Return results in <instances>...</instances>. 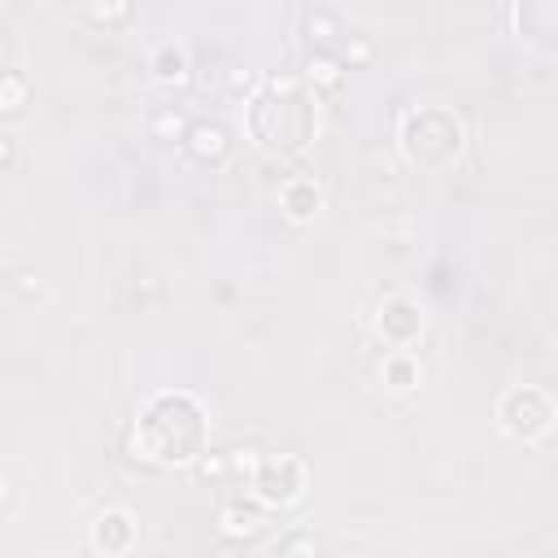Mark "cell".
Returning <instances> with one entry per match:
<instances>
[{
	"label": "cell",
	"mask_w": 558,
	"mask_h": 558,
	"mask_svg": "<svg viewBox=\"0 0 558 558\" xmlns=\"http://www.w3.org/2000/svg\"><path fill=\"white\" fill-rule=\"evenodd\" d=\"M131 453L157 471H187L209 453V410L187 388H157L135 405Z\"/></svg>",
	"instance_id": "obj_1"
},
{
	"label": "cell",
	"mask_w": 558,
	"mask_h": 558,
	"mask_svg": "<svg viewBox=\"0 0 558 558\" xmlns=\"http://www.w3.org/2000/svg\"><path fill=\"white\" fill-rule=\"evenodd\" d=\"M318 131V92L301 78H266L244 105V135L266 157H296Z\"/></svg>",
	"instance_id": "obj_2"
},
{
	"label": "cell",
	"mask_w": 558,
	"mask_h": 558,
	"mask_svg": "<svg viewBox=\"0 0 558 558\" xmlns=\"http://www.w3.org/2000/svg\"><path fill=\"white\" fill-rule=\"evenodd\" d=\"M397 148L410 170L418 174H445L458 166L466 148V126L445 105H414L397 122Z\"/></svg>",
	"instance_id": "obj_3"
},
{
	"label": "cell",
	"mask_w": 558,
	"mask_h": 558,
	"mask_svg": "<svg viewBox=\"0 0 558 558\" xmlns=\"http://www.w3.org/2000/svg\"><path fill=\"white\" fill-rule=\"evenodd\" d=\"M493 418H497L501 436H510L519 445H536L554 427V397L541 384H514L497 397Z\"/></svg>",
	"instance_id": "obj_4"
},
{
	"label": "cell",
	"mask_w": 558,
	"mask_h": 558,
	"mask_svg": "<svg viewBox=\"0 0 558 558\" xmlns=\"http://www.w3.org/2000/svg\"><path fill=\"white\" fill-rule=\"evenodd\" d=\"M310 488V466L296 453H266L248 466V497L262 510H288L305 497Z\"/></svg>",
	"instance_id": "obj_5"
},
{
	"label": "cell",
	"mask_w": 558,
	"mask_h": 558,
	"mask_svg": "<svg viewBox=\"0 0 558 558\" xmlns=\"http://www.w3.org/2000/svg\"><path fill=\"white\" fill-rule=\"evenodd\" d=\"M371 327L388 349H410V344H418V336L427 327V314L414 296H388V301H379Z\"/></svg>",
	"instance_id": "obj_6"
},
{
	"label": "cell",
	"mask_w": 558,
	"mask_h": 558,
	"mask_svg": "<svg viewBox=\"0 0 558 558\" xmlns=\"http://www.w3.org/2000/svg\"><path fill=\"white\" fill-rule=\"evenodd\" d=\"M510 31L541 57H554L558 52V0H514Z\"/></svg>",
	"instance_id": "obj_7"
},
{
	"label": "cell",
	"mask_w": 558,
	"mask_h": 558,
	"mask_svg": "<svg viewBox=\"0 0 558 558\" xmlns=\"http://www.w3.org/2000/svg\"><path fill=\"white\" fill-rule=\"evenodd\" d=\"M140 541V527H135V514L122 510V506H109L92 519L87 527V545L92 554H105V558H118V554H131Z\"/></svg>",
	"instance_id": "obj_8"
},
{
	"label": "cell",
	"mask_w": 558,
	"mask_h": 558,
	"mask_svg": "<svg viewBox=\"0 0 558 558\" xmlns=\"http://www.w3.org/2000/svg\"><path fill=\"white\" fill-rule=\"evenodd\" d=\"M279 209H283L292 222H314L318 209H323V187H318L310 174H292V179H283V187H279Z\"/></svg>",
	"instance_id": "obj_9"
},
{
	"label": "cell",
	"mask_w": 558,
	"mask_h": 558,
	"mask_svg": "<svg viewBox=\"0 0 558 558\" xmlns=\"http://www.w3.org/2000/svg\"><path fill=\"white\" fill-rule=\"evenodd\" d=\"M183 144H187V153H192L196 161L218 166V161H227V153H231V131H227L222 122H192L187 135H183Z\"/></svg>",
	"instance_id": "obj_10"
},
{
	"label": "cell",
	"mask_w": 558,
	"mask_h": 558,
	"mask_svg": "<svg viewBox=\"0 0 558 558\" xmlns=\"http://www.w3.org/2000/svg\"><path fill=\"white\" fill-rule=\"evenodd\" d=\"M187 70H192L187 48L174 44V39H166V44H157V48L148 52V74H153L161 87H179V83H187Z\"/></svg>",
	"instance_id": "obj_11"
},
{
	"label": "cell",
	"mask_w": 558,
	"mask_h": 558,
	"mask_svg": "<svg viewBox=\"0 0 558 558\" xmlns=\"http://www.w3.org/2000/svg\"><path fill=\"white\" fill-rule=\"evenodd\" d=\"M379 379H384L388 392H414L418 379H423V366L410 349H388L384 362H379Z\"/></svg>",
	"instance_id": "obj_12"
},
{
	"label": "cell",
	"mask_w": 558,
	"mask_h": 558,
	"mask_svg": "<svg viewBox=\"0 0 558 558\" xmlns=\"http://www.w3.org/2000/svg\"><path fill=\"white\" fill-rule=\"evenodd\" d=\"M262 527H266V519H262L257 501H227L218 510V532L231 536V541H253Z\"/></svg>",
	"instance_id": "obj_13"
},
{
	"label": "cell",
	"mask_w": 558,
	"mask_h": 558,
	"mask_svg": "<svg viewBox=\"0 0 558 558\" xmlns=\"http://www.w3.org/2000/svg\"><path fill=\"white\" fill-rule=\"evenodd\" d=\"M135 17V0H87V22L92 26H105V31H118Z\"/></svg>",
	"instance_id": "obj_14"
},
{
	"label": "cell",
	"mask_w": 558,
	"mask_h": 558,
	"mask_svg": "<svg viewBox=\"0 0 558 558\" xmlns=\"http://www.w3.org/2000/svg\"><path fill=\"white\" fill-rule=\"evenodd\" d=\"M340 78H344V70H340V61L331 57V52H314L310 61H305V83L318 92V87H340Z\"/></svg>",
	"instance_id": "obj_15"
},
{
	"label": "cell",
	"mask_w": 558,
	"mask_h": 558,
	"mask_svg": "<svg viewBox=\"0 0 558 558\" xmlns=\"http://www.w3.org/2000/svg\"><path fill=\"white\" fill-rule=\"evenodd\" d=\"M26 96H31V78L17 74V70H4V74H0V109L13 113V109L26 105Z\"/></svg>",
	"instance_id": "obj_16"
},
{
	"label": "cell",
	"mask_w": 558,
	"mask_h": 558,
	"mask_svg": "<svg viewBox=\"0 0 558 558\" xmlns=\"http://www.w3.org/2000/svg\"><path fill=\"white\" fill-rule=\"evenodd\" d=\"M275 549H314V541L310 536H292V541H279Z\"/></svg>",
	"instance_id": "obj_17"
},
{
	"label": "cell",
	"mask_w": 558,
	"mask_h": 558,
	"mask_svg": "<svg viewBox=\"0 0 558 558\" xmlns=\"http://www.w3.org/2000/svg\"><path fill=\"white\" fill-rule=\"evenodd\" d=\"M13 153H17V148H13V140H9V135H0V170L13 161Z\"/></svg>",
	"instance_id": "obj_18"
},
{
	"label": "cell",
	"mask_w": 558,
	"mask_h": 558,
	"mask_svg": "<svg viewBox=\"0 0 558 558\" xmlns=\"http://www.w3.org/2000/svg\"><path fill=\"white\" fill-rule=\"evenodd\" d=\"M0 501H4V471H0Z\"/></svg>",
	"instance_id": "obj_19"
}]
</instances>
